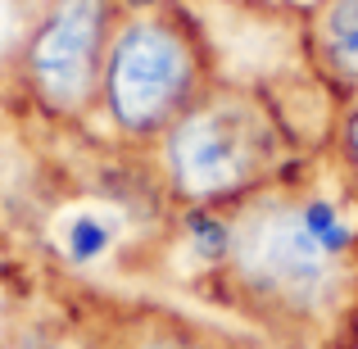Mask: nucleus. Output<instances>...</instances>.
Instances as JSON below:
<instances>
[{"label": "nucleus", "instance_id": "obj_11", "mask_svg": "<svg viewBox=\"0 0 358 349\" xmlns=\"http://www.w3.org/2000/svg\"><path fill=\"white\" fill-rule=\"evenodd\" d=\"M122 14H150V9H164V0H118Z\"/></svg>", "mask_w": 358, "mask_h": 349}, {"label": "nucleus", "instance_id": "obj_5", "mask_svg": "<svg viewBox=\"0 0 358 349\" xmlns=\"http://www.w3.org/2000/svg\"><path fill=\"white\" fill-rule=\"evenodd\" d=\"M313 55L336 87L358 91V0H317Z\"/></svg>", "mask_w": 358, "mask_h": 349}, {"label": "nucleus", "instance_id": "obj_1", "mask_svg": "<svg viewBox=\"0 0 358 349\" xmlns=\"http://www.w3.org/2000/svg\"><path fill=\"white\" fill-rule=\"evenodd\" d=\"M236 245L227 272L268 313L290 322H331L358 299V268L327 254L299 222V195L254 191L236 204Z\"/></svg>", "mask_w": 358, "mask_h": 349}, {"label": "nucleus", "instance_id": "obj_3", "mask_svg": "<svg viewBox=\"0 0 358 349\" xmlns=\"http://www.w3.org/2000/svg\"><path fill=\"white\" fill-rule=\"evenodd\" d=\"M168 191L182 204H241L277 164V131L245 91H204L159 136Z\"/></svg>", "mask_w": 358, "mask_h": 349}, {"label": "nucleus", "instance_id": "obj_4", "mask_svg": "<svg viewBox=\"0 0 358 349\" xmlns=\"http://www.w3.org/2000/svg\"><path fill=\"white\" fill-rule=\"evenodd\" d=\"M114 23V0H41V14L23 36V82L45 114L82 118L100 105Z\"/></svg>", "mask_w": 358, "mask_h": 349}, {"label": "nucleus", "instance_id": "obj_2", "mask_svg": "<svg viewBox=\"0 0 358 349\" xmlns=\"http://www.w3.org/2000/svg\"><path fill=\"white\" fill-rule=\"evenodd\" d=\"M209 91V55L182 9L122 14L100 73V114L122 141H159Z\"/></svg>", "mask_w": 358, "mask_h": 349}, {"label": "nucleus", "instance_id": "obj_6", "mask_svg": "<svg viewBox=\"0 0 358 349\" xmlns=\"http://www.w3.org/2000/svg\"><path fill=\"white\" fill-rule=\"evenodd\" d=\"M182 232H186V245H191V254L200 263L227 268L231 245H236V218L231 213H218L213 204H186Z\"/></svg>", "mask_w": 358, "mask_h": 349}, {"label": "nucleus", "instance_id": "obj_8", "mask_svg": "<svg viewBox=\"0 0 358 349\" xmlns=\"http://www.w3.org/2000/svg\"><path fill=\"white\" fill-rule=\"evenodd\" d=\"M109 245H114V227H109L100 213H73V218L64 222V259H69L73 268L100 263L109 254Z\"/></svg>", "mask_w": 358, "mask_h": 349}, {"label": "nucleus", "instance_id": "obj_12", "mask_svg": "<svg viewBox=\"0 0 358 349\" xmlns=\"http://www.w3.org/2000/svg\"><path fill=\"white\" fill-rule=\"evenodd\" d=\"M204 5H254V0H204Z\"/></svg>", "mask_w": 358, "mask_h": 349}, {"label": "nucleus", "instance_id": "obj_7", "mask_svg": "<svg viewBox=\"0 0 358 349\" xmlns=\"http://www.w3.org/2000/svg\"><path fill=\"white\" fill-rule=\"evenodd\" d=\"M299 222H304V232L313 236L327 254H336V259H354L358 227L345 218V209L331 200V195H317V191L299 195Z\"/></svg>", "mask_w": 358, "mask_h": 349}, {"label": "nucleus", "instance_id": "obj_9", "mask_svg": "<svg viewBox=\"0 0 358 349\" xmlns=\"http://www.w3.org/2000/svg\"><path fill=\"white\" fill-rule=\"evenodd\" d=\"M127 349H204L200 341H191L186 332H177V327H159V322H145L131 332Z\"/></svg>", "mask_w": 358, "mask_h": 349}, {"label": "nucleus", "instance_id": "obj_10", "mask_svg": "<svg viewBox=\"0 0 358 349\" xmlns=\"http://www.w3.org/2000/svg\"><path fill=\"white\" fill-rule=\"evenodd\" d=\"M345 159H350V173L358 177V105L345 118Z\"/></svg>", "mask_w": 358, "mask_h": 349}]
</instances>
